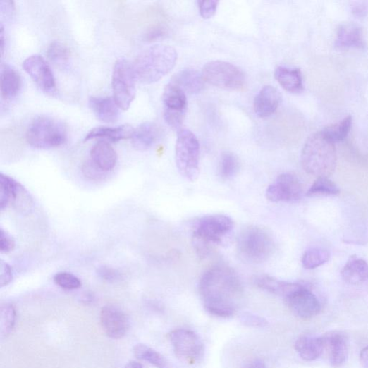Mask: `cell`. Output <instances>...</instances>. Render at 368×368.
<instances>
[{
  "label": "cell",
  "instance_id": "cell-40",
  "mask_svg": "<svg viewBox=\"0 0 368 368\" xmlns=\"http://www.w3.org/2000/svg\"><path fill=\"white\" fill-rule=\"evenodd\" d=\"M240 322L249 327L263 328L269 325V321L264 317L253 313L245 312L240 317Z\"/></svg>",
  "mask_w": 368,
  "mask_h": 368
},
{
  "label": "cell",
  "instance_id": "cell-25",
  "mask_svg": "<svg viewBox=\"0 0 368 368\" xmlns=\"http://www.w3.org/2000/svg\"><path fill=\"white\" fill-rule=\"evenodd\" d=\"M0 83L1 95L6 100L14 99L21 90L22 80L19 73L10 66H2Z\"/></svg>",
  "mask_w": 368,
  "mask_h": 368
},
{
  "label": "cell",
  "instance_id": "cell-2",
  "mask_svg": "<svg viewBox=\"0 0 368 368\" xmlns=\"http://www.w3.org/2000/svg\"><path fill=\"white\" fill-rule=\"evenodd\" d=\"M178 59L175 49L158 44L140 53L132 63L136 80L151 85L159 82L173 68Z\"/></svg>",
  "mask_w": 368,
  "mask_h": 368
},
{
  "label": "cell",
  "instance_id": "cell-9",
  "mask_svg": "<svg viewBox=\"0 0 368 368\" xmlns=\"http://www.w3.org/2000/svg\"><path fill=\"white\" fill-rule=\"evenodd\" d=\"M136 78L130 62L118 60L114 67L112 86L114 98L118 106L127 110L136 95Z\"/></svg>",
  "mask_w": 368,
  "mask_h": 368
},
{
  "label": "cell",
  "instance_id": "cell-37",
  "mask_svg": "<svg viewBox=\"0 0 368 368\" xmlns=\"http://www.w3.org/2000/svg\"><path fill=\"white\" fill-rule=\"evenodd\" d=\"M13 178L0 174V209L4 210L11 204V189Z\"/></svg>",
  "mask_w": 368,
  "mask_h": 368
},
{
  "label": "cell",
  "instance_id": "cell-32",
  "mask_svg": "<svg viewBox=\"0 0 368 368\" xmlns=\"http://www.w3.org/2000/svg\"><path fill=\"white\" fill-rule=\"evenodd\" d=\"M329 259L330 253L328 250L314 247L305 252L302 262L305 269L313 270L327 263Z\"/></svg>",
  "mask_w": 368,
  "mask_h": 368
},
{
  "label": "cell",
  "instance_id": "cell-3",
  "mask_svg": "<svg viewBox=\"0 0 368 368\" xmlns=\"http://www.w3.org/2000/svg\"><path fill=\"white\" fill-rule=\"evenodd\" d=\"M338 157L335 143L321 132L312 135L305 142L301 154V164L309 174L329 178L337 166Z\"/></svg>",
  "mask_w": 368,
  "mask_h": 368
},
{
  "label": "cell",
  "instance_id": "cell-49",
  "mask_svg": "<svg viewBox=\"0 0 368 368\" xmlns=\"http://www.w3.org/2000/svg\"><path fill=\"white\" fill-rule=\"evenodd\" d=\"M360 360L362 367L364 368H368V346L361 351Z\"/></svg>",
  "mask_w": 368,
  "mask_h": 368
},
{
  "label": "cell",
  "instance_id": "cell-1",
  "mask_svg": "<svg viewBox=\"0 0 368 368\" xmlns=\"http://www.w3.org/2000/svg\"><path fill=\"white\" fill-rule=\"evenodd\" d=\"M199 292L206 311L223 318L235 314L244 296L238 276L231 267L223 264L214 265L203 274Z\"/></svg>",
  "mask_w": 368,
  "mask_h": 368
},
{
  "label": "cell",
  "instance_id": "cell-5",
  "mask_svg": "<svg viewBox=\"0 0 368 368\" xmlns=\"http://www.w3.org/2000/svg\"><path fill=\"white\" fill-rule=\"evenodd\" d=\"M237 250L240 259L251 264L269 261L275 250L271 235L264 228L251 226L244 229L237 240Z\"/></svg>",
  "mask_w": 368,
  "mask_h": 368
},
{
  "label": "cell",
  "instance_id": "cell-13",
  "mask_svg": "<svg viewBox=\"0 0 368 368\" xmlns=\"http://www.w3.org/2000/svg\"><path fill=\"white\" fill-rule=\"evenodd\" d=\"M302 184L298 176L282 173L266 190V198L272 202H296L303 196Z\"/></svg>",
  "mask_w": 368,
  "mask_h": 368
},
{
  "label": "cell",
  "instance_id": "cell-4",
  "mask_svg": "<svg viewBox=\"0 0 368 368\" xmlns=\"http://www.w3.org/2000/svg\"><path fill=\"white\" fill-rule=\"evenodd\" d=\"M233 229V221L226 215L213 214L201 218L192 236L194 248L200 259H205L214 245L222 243Z\"/></svg>",
  "mask_w": 368,
  "mask_h": 368
},
{
  "label": "cell",
  "instance_id": "cell-24",
  "mask_svg": "<svg viewBox=\"0 0 368 368\" xmlns=\"http://www.w3.org/2000/svg\"><path fill=\"white\" fill-rule=\"evenodd\" d=\"M343 279L351 285H360L368 279V264L357 256H351L341 271Z\"/></svg>",
  "mask_w": 368,
  "mask_h": 368
},
{
  "label": "cell",
  "instance_id": "cell-10",
  "mask_svg": "<svg viewBox=\"0 0 368 368\" xmlns=\"http://www.w3.org/2000/svg\"><path fill=\"white\" fill-rule=\"evenodd\" d=\"M176 355L190 364L200 362L204 355V345L193 331L178 329L168 335Z\"/></svg>",
  "mask_w": 368,
  "mask_h": 368
},
{
  "label": "cell",
  "instance_id": "cell-14",
  "mask_svg": "<svg viewBox=\"0 0 368 368\" xmlns=\"http://www.w3.org/2000/svg\"><path fill=\"white\" fill-rule=\"evenodd\" d=\"M23 66L34 82L44 92L54 94L56 91V80L51 67L39 55H33L25 60Z\"/></svg>",
  "mask_w": 368,
  "mask_h": 368
},
{
  "label": "cell",
  "instance_id": "cell-45",
  "mask_svg": "<svg viewBox=\"0 0 368 368\" xmlns=\"http://www.w3.org/2000/svg\"><path fill=\"white\" fill-rule=\"evenodd\" d=\"M13 279V269L9 264L2 262L0 264V286L4 287L12 282Z\"/></svg>",
  "mask_w": 368,
  "mask_h": 368
},
{
  "label": "cell",
  "instance_id": "cell-16",
  "mask_svg": "<svg viewBox=\"0 0 368 368\" xmlns=\"http://www.w3.org/2000/svg\"><path fill=\"white\" fill-rule=\"evenodd\" d=\"M324 352H326L329 363L333 367H341L349 354V341L347 336L340 331H333L321 337Z\"/></svg>",
  "mask_w": 368,
  "mask_h": 368
},
{
  "label": "cell",
  "instance_id": "cell-26",
  "mask_svg": "<svg viewBox=\"0 0 368 368\" xmlns=\"http://www.w3.org/2000/svg\"><path fill=\"white\" fill-rule=\"evenodd\" d=\"M254 284L276 295L285 298L298 286V283H290L281 281L267 275L256 276L253 279Z\"/></svg>",
  "mask_w": 368,
  "mask_h": 368
},
{
  "label": "cell",
  "instance_id": "cell-27",
  "mask_svg": "<svg viewBox=\"0 0 368 368\" xmlns=\"http://www.w3.org/2000/svg\"><path fill=\"white\" fill-rule=\"evenodd\" d=\"M294 347L300 357L309 362L317 360L324 352L321 337H301L297 341Z\"/></svg>",
  "mask_w": 368,
  "mask_h": 368
},
{
  "label": "cell",
  "instance_id": "cell-8",
  "mask_svg": "<svg viewBox=\"0 0 368 368\" xmlns=\"http://www.w3.org/2000/svg\"><path fill=\"white\" fill-rule=\"evenodd\" d=\"M205 82L228 90H240L245 85V73L235 65L223 61L207 63L202 68Z\"/></svg>",
  "mask_w": 368,
  "mask_h": 368
},
{
  "label": "cell",
  "instance_id": "cell-51",
  "mask_svg": "<svg viewBox=\"0 0 368 368\" xmlns=\"http://www.w3.org/2000/svg\"><path fill=\"white\" fill-rule=\"evenodd\" d=\"M125 368H142V366L140 363L133 361L129 362L126 365Z\"/></svg>",
  "mask_w": 368,
  "mask_h": 368
},
{
  "label": "cell",
  "instance_id": "cell-42",
  "mask_svg": "<svg viewBox=\"0 0 368 368\" xmlns=\"http://www.w3.org/2000/svg\"><path fill=\"white\" fill-rule=\"evenodd\" d=\"M219 2L213 1H199L198 7L201 16L204 19H209L213 17L216 11Z\"/></svg>",
  "mask_w": 368,
  "mask_h": 368
},
{
  "label": "cell",
  "instance_id": "cell-23",
  "mask_svg": "<svg viewBox=\"0 0 368 368\" xmlns=\"http://www.w3.org/2000/svg\"><path fill=\"white\" fill-rule=\"evenodd\" d=\"M171 82L178 86L184 92L198 94L204 87L202 73L191 68L180 70L172 78Z\"/></svg>",
  "mask_w": 368,
  "mask_h": 368
},
{
  "label": "cell",
  "instance_id": "cell-46",
  "mask_svg": "<svg viewBox=\"0 0 368 368\" xmlns=\"http://www.w3.org/2000/svg\"><path fill=\"white\" fill-rule=\"evenodd\" d=\"M0 11L7 18L13 17L16 11L14 2L10 1V0H2L0 3Z\"/></svg>",
  "mask_w": 368,
  "mask_h": 368
},
{
  "label": "cell",
  "instance_id": "cell-30",
  "mask_svg": "<svg viewBox=\"0 0 368 368\" xmlns=\"http://www.w3.org/2000/svg\"><path fill=\"white\" fill-rule=\"evenodd\" d=\"M352 123L351 116H348L341 122L324 128L321 132L333 143L344 140L348 135Z\"/></svg>",
  "mask_w": 368,
  "mask_h": 368
},
{
  "label": "cell",
  "instance_id": "cell-50",
  "mask_svg": "<svg viewBox=\"0 0 368 368\" xmlns=\"http://www.w3.org/2000/svg\"><path fill=\"white\" fill-rule=\"evenodd\" d=\"M0 29H1V31H0V47H1V55L2 56H4V49L6 47V38L5 30L3 23H1V25H0Z\"/></svg>",
  "mask_w": 368,
  "mask_h": 368
},
{
  "label": "cell",
  "instance_id": "cell-44",
  "mask_svg": "<svg viewBox=\"0 0 368 368\" xmlns=\"http://www.w3.org/2000/svg\"><path fill=\"white\" fill-rule=\"evenodd\" d=\"M97 275L107 281H116L121 278V273L110 267L102 266L97 269Z\"/></svg>",
  "mask_w": 368,
  "mask_h": 368
},
{
  "label": "cell",
  "instance_id": "cell-15",
  "mask_svg": "<svg viewBox=\"0 0 368 368\" xmlns=\"http://www.w3.org/2000/svg\"><path fill=\"white\" fill-rule=\"evenodd\" d=\"M100 319L103 330L109 338L118 340L127 334L130 326L129 320L120 308L112 305L103 307Z\"/></svg>",
  "mask_w": 368,
  "mask_h": 368
},
{
  "label": "cell",
  "instance_id": "cell-39",
  "mask_svg": "<svg viewBox=\"0 0 368 368\" xmlns=\"http://www.w3.org/2000/svg\"><path fill=\"white\" fill-rule=\"evenodd\" d=\"M83 175L92 180H104L106 176V171L101 169L91 159L85 161L82 167Z\"/></svg>",
  "mask_w": 368,
  "mask_h": 368
},
{
  "label": "cell",
  "instance_id": "cell-36",
  "mask_svg": "<svg viewBox=\"0 0 368 368\" xmlns=\"http://www.w3.org/2000/svg\"><path fill=\"white\" fill-rule=\"evenodd\" d=\"M47 55L49 59L54 63L63 65L70 59L69 49L61 42H54L48 48Z\"/></svg>",
  "mask_w": 368,
  "mask_h": 368
},
{
  "label": "cell",
  "instance_id": "cell-7",
  "mask_svg": "<svg viewBox=\"0 0 368 368\" xmlns=\"http://www.w3.org/2000/svg\"><path fill=\"white\" fill-rule=\"evenodd\" d=\"M68 133L65 125L49 117H39L29 125L26 139L35 149H50L64 144Z\"/></svg>",
  "mask_w": 368,
  "mask_h": 368
},
{
  "label": "cell",
  "instance_id": "cell-48",
  "mask_svg": "<svg viewBox=\"0 0 368 368\" xmlns=\"http://www.w3.org/2000/svg\"><path fill=\"white\" fill-rule=\"evenodd\" d=\"M352 13L357 17H364L367 14V8L363 4H359L352 9Z\"/></svg>",
  "mask_w": 368,
  "mask_h": 368
},
{
  "label": "cell",
  "instance_id": "cell-38",
  "mask_svg": "<svg viewBox=\"0 0 368 368\" xmlns=\"http://www.w3.org/2000/svg\"><path fill=\"white\" fill-rule=\"evenodd\" d=\"M54 281L56 285L66 290H75L82 286V282L77 276L67 272L56 274Z\"/></svg>",
  "mask_w": 368,
  "mask_h": 368
},
{
  "label": "cell",
  "instance_id": "cell-18",
  "mask_svg": "<svg viewBox=\"0 0 368 368\" xmlns=\"http://www.w3.org/2000/svg\"><path fill=\"white\" fill-rule=\"evenodd\" d=\"M161 134V129L157 124L147 122L133 130L130 139L136 150L147 151L152 149L159 140Z\"/></svg>",
  "mask_w": 368,
  "mask_h": 368
},
{
  "label": "cell",
  "instance_id": "cell-41",
  "mask_svg": "<svg viewBox=\"0 0 368 368\" xmlns=\"http://www.w3.org/2000/svg\"><path fill=\"white\" fill-rule=\"evenodd\" d=\"M167 30L162 25H155L150 27L144 34V40L148 42H157L165 38Z\"/></svg>",
  "mask_w": 368,
  "mask_h": 368
},
{
  "label": "cell",
  "instance_id": "cell-21",
  "mask_svg": "<svg viewBox=\"0 0 368 368\" xmlns=\"http://www.w3.org/2000/svg\"><path fill=\"white\" fill-rule=\"evenodd\" d=\"M275 79L287 92L300 93L304 90L303 78L300 68L278 66L274 72Z\"/></svg>",
  "mask_w": 368,
  "mask_h": 368
},
{
  "label": "cell",
  "instance_id": "cell-17",
  "mask_svg": "<svg viewBox=\"0 0 368 368\" xmlns=\"http://www.w3.org/2000/svg\"><path fill=\"white\" fill-rule=\"evenodd\" d=\"M281 94L272 86H265L254 99V111L257 117L266 118L276 112L281 102Z\"/></svg>",
  "mask_w": 368,
  "mask_h": 368
},
{
  "label": "cell",
  "instance_id": "cell-28",
  "mask_svg": "<svg viewBox=\"0 0 368 368\" xmlns=\"http://www.w3.org/2000/svg\"><path fill=\"white\" fill-rule=\"evenodd\" d=\"M11 204L17 211L24 215L30 214L34 207L30 194L21 183L14 179L12 183Z\"/></svg>",
  "mask_w": 368,
  "mask_h": 368
},
{
  "label": "cell",
  "instance_id": "cell-47",
  "mask_svg": "<svg viewBox=\"0 0 368 368\" xmlns=\"http://www.w3.org/2000/svg\"><path fill=\"white\" fill-rule=\"evenodd\" d=\"M244 368H267V366L263 360L257 359L251 361Z\"/></svg>",
  "mask_w": 368,
  "mask_h": 368
},
{
  "label": "cell",
  "instance_id": "cell-6",
  "mask_svg": "<svg viewBox=\"0 0 368 368\" xmlns=\"http://www.w3.org/2000/svg\"><path fill=\"white\" fill-rule=\"evenodd\" d=\"M200 145L196 135L190 130L178 131L176 144V164L180 174L190 181L200 175Z\"/></svg>",
  "mask_w": 368,
  "mask_h": 368
},
{
  "label": "cell",
  "instance_id": "cell-34",
  "mask_svg": "<svg viewBox=\"0 0 368 368\" xmlns=\"http://www.w3.org/2000/svg\"><path fill=\"white\" fill-rule=\"evenodd\" d=\"M240 169V161L237 156L231 152H225L221 156L219 174L223 180H230L237 175Z\"/></svg>",
  "mask_w": 368,
  "mask_h": 368
},
{
  "label": "cell",
  "instance_id": "cell-31",
  "mask_svg": "<svg viewBox=\"0 0 368 368\" xmlns=\"http://www.w3.org/2000/svg\"><path fill=\"white\" fill-rule=\"evenodd\" d=\"M135 357L157 368H169L166 359L157 350L145 345H137L133 349Z\"/></svg>",
  "mask_w": 368,
  "mask_h": 368
},
{
  "label": "cell",
  "instance_id": "cell-12",
  "mask_svg": "<svg viewBox=\"0 0 368 368\" xmlns=\"http://www.w3.org/2000/svg\"><path fill=\"white\" fill-rule=\"evenodd\" d=\"M284 300L291 312L302 319H312L321 310L320 303L314 294L300 283Z\"/></svg>",
  "mask_w": 368,
  "mask_h": 368
},
{
  "label": "cell",
  "instance_id": "cell-20",
  "mask_svg": "<svg viewBox=\"0 0 368 368\" xmlns=\"http://www.w3.org/2000/svg\"><path fill=\"white\" fill-rule=\"evenodd\" d=\"M336 46L340 49H363L365 42L362 28L355 23L342 25L338 30Z\"/></svg>",
  "mask_w": 368,
  "mask_h": 368
},
{
  "label": "cell",
  "instance_id": "cell-29",
  "mask_svg": "<svg viewBox=\"0 0 368 368\" xmlns=\"http://www.w3.org/2000/svg\"><path fill=\"white\" fill-rule=\"evenodd\" d=\"M133 129L128 125L117 128L101 127L92 129L85 137V141L94 138H104L113 142L130 138Z\"/></svg>",
  "mask_w": 368,
  "mask_h": 368
},
{
  "label": "cell",
  "instance_id": "cell-19",
  "mask_svg": "<svg viewBox=\"0 0 368 368\" xmlns=\"http://www.w3.org/2000/svg\"><path fill=\"white\" fill-rule=\"evenodd\" d=\"M89 105L95 116L103 123H114L119 118L121 109L114 98L108 97H92Z\"/></svg>",
  "mask_w": 368,
  "mask_h": 368
},
{
  "label": "cell",
  "instance_id": "cell-43",
  "mask_svg": "<svg viewBox=\"0 0 368 368\" xmlns=\"http://www.w3.org/2000/svg\"><path fill=\"white\" fill-rule=\"evenodd\" d=\"M15 246L13 238L1 228L0 230V251L2 253H8L14 250Z\"/></svg>",
  "mask_w": 368,
  "mask_h": 368
},
{
  "label": "cell",
  "instance_id": "cell-35",
  "mask_svg": "<svg viewBox=\"0 0 368 368\" xmlns=\"http://www.w3.org/2000/svg\"><path fill=\"white\" fill-rule=\"evenodd\" d=\"M336 184L326 177L317 178L307 192V197L335 196L340 194Z\"/></svg>",
  "mask_w": 368,
  "mask_h": 368
},
{
  "label": "cell",
  "instance_id": "cell-11",
  "mask_svg": "<svg viewBox=\"0 0 368 368\" xmlns=\"http://www.w3.org/2000/svg\"><path fill=\"white\" fill-rule=\"evenodd\" d=\"M162 101L166 123L173 130L179 131L181 130L188 110L186 93L170 82L164 91Z\"/></svg>",
  "mask_w": 368,
  "mask_h": 368
},
{
  "label": "cell",
  "instance_id": "cell-22",
  "mask_svg": "<svg viewBox=\"0 0 368 368\" xmlns=\"http://www.w3.org/2000/svg\"><path fill=\"white\" fill-rule=\"evenodd\" d=\"M91 160L101 169L108 172L116 166L118 156L111 145L106 141L96 143L90 152Z\"/></svg>",
  "mask_w": 368,
  "mask_h": 368
},
{
  "label": "cell",
  "instance_id": "cell-33",
  "mask_svg": "<svg viewBox=\"0 0 368 368\" xmlns=\"http://www.w3.org/2000/svg\"><path fill=\"white\" fill-rule=\"evenodd\" d=\"M16 311L11 304H4L0 307V336L8 338L13 332L16 324Z\"/></svg>",
  "mask_w": 368,
  "mask_h": 368
}]
</instances>
